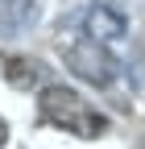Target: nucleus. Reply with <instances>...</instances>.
Wrapping results in <instances>:
<instances>
[{"mask_svg": "<svg viewBox=\"0 0 145 149\" xmlns=\"http://www.w3.org/2000/svg\"><path fill=\"white\" fill-rule=\"evenodd\" d=\"M4 141H8V124L0 120V145H4Z\"/></svg>", "mask_w": 145, "mask_h": 149, "instance_id": "nucleus-4", "label": "nucleus"}, {"mask_svg": "<svg viewBox=\"0 0 145 149\" xmlns=\"http://www.w3.org/2000/svg\"><path fill=\"white\" fill-rule=\"evenodd\" d=\"M129 33V21L116 4H91L83 13V37L96 46H116L120 37Z\"/></svg>", "mask_w": 145, "mask_h": 149, "instance_id": "nucleus-3", "label": "nucleus"}, {"mask_svg": "<svg viewBox=\"0 0 145 149\" xmlns=\"http://www.w3.org/2000/svg\"><path fill=\"white\" fill-rule=\"evenodd\" d=\"M38 104H42V116L50 124H58V128H66V133H75V137H100V133H108V116L100 108H91L79 91H70V87H46Z\"/></svg>", "mask_w": 145, "mask_h": 149, "instance_id": "nucleus-1", "label": "nucleus"}, {"mask_svg": "<svg viewBox=\"0 0 145 149\" xmlns=\"http://www.w3.org/2000/svg\"><path fill=\"white\" fill-rule=\"evenodd\" d=\"M66 62H70V70H75L79 79L96 83V87H108L116 79V58H108V46H96V42H87V37L66 50Z\"/></svg>", "mask_w": 145, "mask_h": 149, "instance_id": "nucleus-2", "label": "nucleus"}]
</instances>
